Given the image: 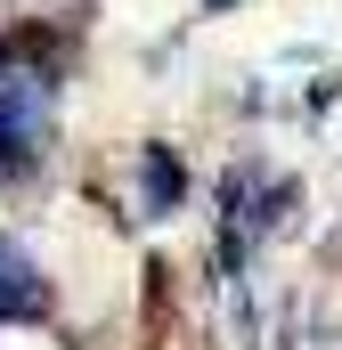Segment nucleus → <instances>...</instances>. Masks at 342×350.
Instances as JSON below:
<instances>
[{"label": "nucleus", "mask_w": 342, "mask_h": 350, "mask_svg": "<svg viewBox=\"0 0 342 350\" xmlns=\"http://www.w3.org/2000/svg\"><path fill=\"white\" fill-rule=\"evenodd\" d=\"M139 179H147V196H155V212H163V204H179V163H171L163 147H147V155H139Z\"/></svg>", "instance_id": "1"}, {"label": "nucleus", "mask_w": 342, "mask_h": 350, "mask_svg": "<svg viewBox=\"0 0 342 350\" xmlns=\"http://www.w3.org/2000/svg\"><path fill=\"white\" fill-rule=\"evenodd\" d=\"M212 8H220V0H212Z\"/></svg>", "instance_id": "2"}]
</instances>
